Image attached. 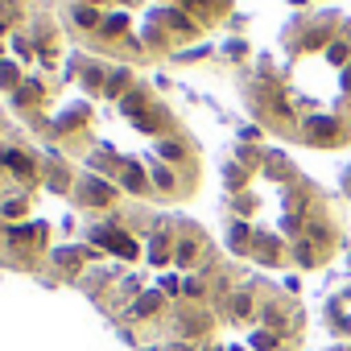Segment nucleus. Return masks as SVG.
Listing matches in <instances>:
<instances>
[{
	"label": "nucleus",
	"instance_id": "nucleus-1",
	"mask_svg": "<svg viewBox=\"0 0 351 351\" xmlns=\"http://www.w3.org/2000/svg\"><path fill=\"white\" fill-rule=\"evenodd\" d=\"M75 289L128 351H306V302L236 261L186 215L124 207L87 223L46 277Z\"/></svg>",
	"mask_w": 351,
	"mask_h": 351
},
{
	"label": "nucleus",
	"instance_id": "nucleus-2",
	"mask_svg": "<svg viewBox=\"0 0 351 351\" xmlns=\"http://www.w3.org/2000/svg\"><path fill=\"white\" fill-rule=\"evenodd\" d=\"M38 136L71 169L79 223L124 207L182 211L207 186V153L145 71L71 54Z\"/></svg>",
	"mask_w": 351,
	"mask_h": 351
},
{
	"label": "nucleus",
	"instance_id": "nucleus-3",
	"mask_svg": "<svg viewBox=\"0 0 351 351\" xmlns=\"http://www.w3.org/2000/svg\"><path fill=\"white\" fill-rule=\"evenodd\" d=\"M219 244L281 281V273H322L347 248L339 199L261 132L228 145L219 161Z\"/></svg>",
	"mask_w": 351,
	"mask_h": 351
},
{
	"label": "nucleus",
	"instance_id": "nucleus-4",
	"mask_svg": "<svg viewBox=\"0 0 351 351\" xmlns=\"http://www.w3.org/2000/svg\"><path fill=\"white\" fill-rule=\"evenodd\" d=\"M244 116L269 141L335 153L351 145V17L293 13L236 71Z\"/></svg>",
	"mask_w": 351,
	"mask_h": 351
},
{
	"label": "nucleus",
	"instance_id": "nucleus-5",
	"mask_svg": "<svg viewBox=\"0 0 351 351\" xmlns=\"http://www.w3.org/2000/svg\"><path fill=\"white\" fill-rule=\"evenodd\" d=\"M79 232L71 169L0 95V273L46 285L54 256Z\"/></svg>",
	"mask_w": 351,
	"mask_h": 351
},
{
	"label": "nucleus",
	"instance_id": "nucleus-6",
	"mask_svg": "<svg viewBox=\"0 0 351 351\" xmlns=\"http://www.w3.org/2000/svg\"><path fill=\"white\" fill-rule=\"evenodd\" d=\"M71 50L149 71L215 38L236 0H50Z\"/></svg>",
	"mask_w": 351,
	"mask_h": 351
},
{
	"label": "nucleus",
	"instance_id": "nucleus-7",
	"mask_svg": "<svg viewBox=\"0 0 351 351\" xmlns=\"http://www.w3.org/2000/svg\"><path fill=\"white\" fill-rule=\"evenodd\" d=\"M71 54L50 0H0V95L34 132Z\"/></svg>",
	"mask_w": 351,
	"mask_h": 351
},
{
	"label": "nucleus",
	"instance_id": "nucleus-8",
	"mask_svg": "<svg viewBox=\"0 0 351 351\" xmlns=\"http://www.w3.org/2000/svg\"><path fill=\"white\" fill-rule=\"evenodd\" d=\"M322 351H351V339L347 343H335V347H322Z\"/></svg>",
	"mask_w": 351,
	"mask_h": 351
},
{
	"label": "nucleus",
	"instance_id": "nucleus-9",
	"mask_svg": "<svg viewBox=\"0 0 351 351\" xmlns=\"http://www.w3.org/2000/svg\"><path fill=\"white\" fill-rule=\"evenodd\" d=\"M310 5H314V9H330V0H310Z\"/></svg>",
	"mask_w": 351,
	"mask_h": 351
}]
</instances>
